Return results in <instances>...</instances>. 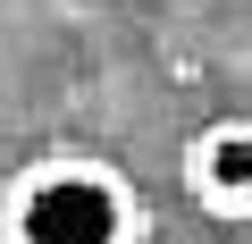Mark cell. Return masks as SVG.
Listing matches in <instances>:
<instances>
[{"label":"cell","mask_w":252,"mask_h":244,"mask_svg":"<svg viewBox=\"0 0 252 244\" xmlns=\"http://www.w3.org/2000/svg\"><path fill=\"white\" fill-rule=\"evenodd\" d=\"M135 194L101 160H42L0 202V244H135Z\"/></svg>","instance_id":"6da1fadb"},{"label":"cell","mask_w":252,"mask_h":244,"mask_svg":"<svg viewBox=\"0 0 252 244\" xmlns=\"http://www.w3.org/2000/svg\"><path fill=\"white\" fill-rule=\"evenodd\" d=\"M185 185L219 219H244L252 210V127H244V118H219V127H202L185 143Z\"/></svg>","instance_id":"7a4b0ae2"}]
</instances>
